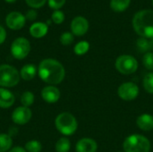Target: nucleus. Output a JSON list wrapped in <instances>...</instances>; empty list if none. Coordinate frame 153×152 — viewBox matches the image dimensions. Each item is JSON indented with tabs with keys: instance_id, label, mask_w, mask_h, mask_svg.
<instances>
[{
	"instance_id": "obj_1",
	"label": "nucleus",
	"mask_w": 153,
	"mask_h": 152,
	"mask_svg": "<svg viewBox=\"0 0 153 152\" xmlns=\"http://www.w3.org/2000/svg\"><path fill=\"white\" fill-rule=\"evenodd\" d=\"M38 73L44 82L56 85L62 82L65 79V70L59 61L53 58H46L39 63Z\"/></svg>"
},
{
	"instance_id": "obj_2",
	"label": "nucleus",
	"mask_w": 153,
	"mask_h": 152,
	"mask_svg": "<svg viewBox=\"0 0 153 152\" xmlns=\"http://www.w3.org/2000/svg\"><path fill=\"white\" fill-rule=\"evenodd\" d=\"M133 26L135 32L142 38H153V11L145 9L135 13L133 19Z\"/></svg>"
},
{
	"instance_id": "obj_3",
	"label": "nucleus",
	"mask_w": 153,
	"mask_h": 152,
	"mask_svg": "<svg viewBox=\"0 0 153 152\" xmlns=\"http://www.w3.org/2000/svg\"><path fill=\"white\" fill-rule=\"evenodd\" d=\"M55 125L59 133L68 136L74 134L76 132L78 124L76 118L72 114L64 112L56 116L55 120Z\"/></svg>"
},
{
	"instance_id": "obj_4",
	"label": "nucleus",
	"mask_w": 153,
	"mask_h": 152,
	"mask_svg": "<svg viewBox=\"0 0 153 152\" xmlns=\"http://www.w3.org/2000/svg\"><path fill=\"white\" fill-rule=\"evenodd\" d=\"M123 148L125 152H149L151 143L143 135L132 134L125 140Z\"/></svg>"
},
{
	"instance_id": "obj_5",
	"label": "nucleus",
	"mask_w": 153,
	"mask_h": 152,
	"mask_svg": "<svg viewBox=\"0 0 153 152\" xmlns=\"http://www.w3.org/2000/svg\"><path fill=\"white\" fill-rule=\"evenodd\" d=\"M21 79L20 72L10 65H0V87L11 88L16 86Z\"/></svg>"
},
{
	"instance_id": "obj_6",
	"label": "nucleus",
	"mask_w": 153,
	"mask_h": 152,
	"mask_svg": "<svg viewBox=\"0 0 153 152\" xmlns=\"http://www.w3.org/2000/svg\"><path fill=\"white\" fill-rule=\"evenodd\" d=\"M116 69L122 74H132L138 68L137 60L129 55H123L117 57L115 64Z\"/></svg>"
},
{
	"instance_id": "obj_7",
	"label": "nucleus",
	"mask_w": 153,
	"mask_h": 152,
	"mask_svg": "<svg viewBox=\"0 0 153 152\" xmlns=\"http://www.w3.org/2000/svg\"><path fill=\"white\" fill-rule=\"evenodd\" d=\"M30 51V41L23 37L15 39L11 45V54L18 60L24 59Z\"/></svg>"
},
{
	"instance_id": "obj_8",
	"label": "nucleus",
	"mask_w": 153,
	"mask_h": 152,
	"mask_svg": "<svg viewBox=\"0 0 153 152\" xmlns=\"http://www.w3.org/2000/svg\"><path fill=\"white\" fill-rule=\"evenodd\" d=\"M117 94L123 100L131 101L137 98L139 94V88L134 82H125L119 86Z\"/></svg>"
},
{
	"instance_id": "obj_9",
	"label": "nucleus",
	"mask_w": 153,
	"mask_h": 152,
	"mask_svg": "<svg viewBox=\"0 0 153 152\" xmlns=\"http://www.w3.org/2000/svg\"><path fill=\"white\" fill-rule=\"evenodd\" d=\"M32 112L29 108L26 107H18L12 113V120L14 124L19 125H26L31 118Z\"/></svg>"
},
{
	"instance_id": "obj_10",
	"label": "nucleus",
	"mask_w": 153,
	"mask_h": 152,
	"mask_svg": "<svg viewBox=\"0 0 153 152\" xmlns=\"http://www.w3.org/2000/svg\"><path fill=\"white\" fill-rule=\"evenodd\" d=\"M26 22L25 16L19 12H11L6 15L5 23L7 27L13 30H18L23 28Z\"/></svg>"
},
{
	"instance_id": "obj_11",
	"label": "nucleus",
	"mask_w": 153,
	"mask_h": 152,
	"mask_svg": "<svg viewBox=\"0 0 153 152\" xmlns=\"http://www.w3.org/2000/svg\"><path fill=\"white\" fill-rule=\"evenodd\" d=\"M89 30V22L82 16H77L71 22L72 33L75 36H83Z\"/></svg>"
},
{
	"instance_id": "obj_12",
	"label": "nucleus",
	"mask_w": 153,
	"mask_h": 152,
	"mask_svg": "<svg viewBox=\"0 0 153 152\" xmlns=\"http://www.w3.org/2000/svg\"><path fill=\"white\" fill-rule=\"evenodd\" d=\"M41 97L47 103L53 104L57 102L58 99H60V90L56 87L49 85L42 89Z\"/></svg>"
},
{
	"instance_id": "obj_13",
	"label": "nucleus",
	"mask_w": 153,
	"mask_h": 152,
	"mask_svg": "<svg viewBox=\"0 0 153 152\" xmlns=\"http://www.w3.org/2000/svg\"><path fill=\"white\" fill-rule=\"evenodd\" d=\"M98 149L97 142L90 138L81 139L75 146L76 152H96Z\"/></svg>"
},
{
	"instance_id": "obj_14",
	"label": "nucleus",
	"mask_w": 153,
	"mask_h": 152,
	"mask_svg": "<svg viewBox=\"0 0 153 152\" xmlns=\"http://www.w3.org/2000/svg\"><path fill=\"white\" fill-rule=\"evenodd\" d=\"M15 101L14 95L5 88H0V108H9Z\"/></svg>"
},
{
	"instance_id": "obj_15",
	"label": "nucleus",
	"mask_w": 153,
	"mask_h": 152,
	"mask_svg": "<svg viewBox=\"0 0 153 152\" xmlns=\"http://www.w3.org/2000/svg\"><path fill=\"white\" fill-rule=\"evenodd\" d=\"M48 30V25L45 22H38L31 24L30 27V33L35 39H40L47 35Z\"/></svg>"
},
{
	"instance_id": "obj_16",
	"label": "nucleus",
	"mask_w": 153,
	"mask_h": 152,
	"mask_svg": "<svg viewBox=\"0 0 153 152\" xmlns=\"http://www.w3.org/2000/svg\"><path fill=\"white\" fill-rule=\"evenodd\" d=\"M136 124L137 126L143 131H152L153 129V116L150 114H143L138 116Z\"/></svg>"
},
{
	"instance_id": "obj_17",
	"label": "nucleus",
	"mask_w": 153,
	"mask_h": 152,
	"mask_svg": "<svg viewBox=\"0 0 153 152\" xmlns=\"http://www.w3.org/2000/svg\"><path fill=\"white\" fill-rule=\"evenodd\" d=\"M37 73V68L32 64H27L23 65L20 71L21 78L24 81H31Z\"/></svg>"
},
{
	"instance_id": "obj_18",
	"label": "nucleus",
	"mask_w": 153,
	"mask_h": 152,
	"mask_svg": "<svg viewBox=\"0 0 153 152\" xmlns=\"http://www.w3.org/2000/svg\"><path fill=\"white\" fill-rule=\"evenodd\" d=\"M130 3L131 0H111L110 8L116 13H122L128 8Z\"/></svg>"
},
{
	"instance_id": "obj_19",
	"label": "nucleus",
	"mask_w": 153,
	"mask_h": 152,
	"mask_svg": "<svg viewBox=\"0 0 153 152\" xmlns=\"http://www.w3.org/2000/svg\"><path fill=\"white\" fill-rule=\"evenodd\" d=\"M12 137L6 133H0V152H8L12 149Z\"/></svg>"
},
{
	"instance_id": "obj_20",
	"label": "nucleus",
	"mask_w": 153,
	"mask_h": 152,
	"mask_svg": "<svg viewBox=\"0 0 153 152\" xmlns=\"http://www.w3.org/2000/svg\"><path fill=\"white\" fill-rule=\"evenodd\" d=\"M55 148L56 152H68L71 149V142L66 137H62L56 142Z\"/></svg>"
},
{
	"instance_id": "obj_21",
	"label": "nucleus",
	"mask_w": 153,
	"mask_h": 152,
	"mask_svg": "<svg viewBox=\"0 0 153 152\" xmlns=\"http://www.w3.org/2000/svg\"><path fill=\"white\" fill-rule=\"evenodd\" d=\"M34 94L31 91H24L21 96V103L23 107L29 108L34 103Z\"/></svg>"
},
{
	"instance_id": "obj_22",
	"label": "nucleus",
	"mask_w": 153,
	"mask_h": 152,
	"mask_svg": "<svg viewBox=\"0 0 153 152\" xmlns=\"http://www.w3.org/2000/svg\"><path fill=\"white\" fill-rule=\"evenodd\" d=\"M136 47H137V49L140 53H147L149 50H151L150 40L148 39L141 37L140 39H137Z\"/></svg>"
},
{
	"instance_id": "obj_23",
	"label": "nucleus",
	"mask_w": 153,
	"mask_h": 152,
	"mask_svg": "<svg viewBox=\"0 0 153 152\" xmlns=\"http://www.w3.org/2000/svg\"><path fill=\"white\" fill-rule=\"evenodd\" d=\"M90 49V44L89 42L87 41H80L78 42L74 48V51L76 55L78 56H82L84 54H86Z\"/></svg>"
},
{
	"instance_id": "obj_24",
	"label": "nucleus",
	"mask_w": 153,
	"mask_h": 152,
	"mask_svg": "<svg viewBox=\"0 0 153 152\" xmlns=\"http://www.w3.org/2000/svg\"><path fill=\"white\" fill-rule=\"evenodd\" d=\"M24 149L27 152H40L42 149V145L39 141L32 140L26 142Z\"/></svg>"
},
{
	"instance_id": "obj_25",
	"label": "nucleus",
	"mask_w": 153,
	"mask_h": 152,
	"mask_svg": "<svg viewBox=\"0 0 153 152\" xmlns=\"http://www.w3.org/2000/svg\"><path fill=\"white\" fill-rule=\"evenodd\" d=\"M143 87L148 93L153 94V73H149L145 75L143 79Z\"/></svg>"
},
{
	"instance_id": "obj_26",
	"label": "nucleus",
	"mask_w": 153,
	"mask_h": 152,
	"mask_svg": "<svg viewBox=\"0 0 153 152\" xmlns=\"http://www.w3.org/2000/svg\"><path fill=\"white\" fill-rule=\"evenodd\" d=\"M143 65L148 70H153V52H147L143 58Z\"/></svg>"
},
{
	"instance_id": "obj_27",
	"label": "nucleus",
	"mask_w": 153,
	"mask_h": 152,
	"mask_svg": "<svg viewBox=\"0 0 153 152\" xmlns=\"http://www.w3.org/2000/svg\"><path fill=\"white\" fill-rule=\"evenodd\" d=\"M73 41H74V34L71 32L66 31L60 36V42L64 46H69L70 44L73 43Z\"/></svg>"
},
{
	"instance_id": "obj_28",
	"label": "nucleus",
	"mask_w": 153,
	"mask_h": 152,
	"mask_svg": "<svg viewBox=\"0 0 153 152\" xmlns=\"http://www.w3.org/2000/svg\"><path fill=\"white\" fill-rule=\"evenodd\" d=\"M51 20L56 24H61L65 21V14L62 11L56 10L51 15Z\"/></svg>"
},
{
	"instance_id": "obj_29",
	"label": "nucleus",
	"mask_w": 153,
	"mask_h": 152,
	"mask_svg": "<svg viewBox=\"0 0 153 152\" xmlns=\"http://www.w3.org/2000/svg\"><path fill=\"white\" fill-rule=\"evenodd\" d=\"M65 1L66 0H48V3L49 7L56 11L60 9L65 4Z\"/></svg>"
},
{
	"instance_id": "obj_30",
	"label": "nucleus",
	"mask_w": 153,
	"mask_h": 152,
	"mask_svg": "<svg viewBox=\"0 0 153 152\" xmlns=\"http://www.w3.org/2000/svg\"><path fill=\"white\" fill-rule=\"evenodd\" d=\"M25 2L32 8H40L46 4L47 0H25Z\"/></svg>"
},
{
	"instance_id": "obj_31",
	"label": "nucleus",
	"mask_w": 153,
	"mask_h": 152,
	"mask_svg": "<svg viewBox=\"0 0 153 152\" xmlns=\"http://www.w3.org/2000/svg\"><path fill=\"white\" fill-rule=\"evenodd\" d=\"M38 16V13L35 10L31 9V10H29L25 15V18L26 20H29V21H34Z\"/></svg>"
},
{
	"instance_id": "obj_32",
	"label": "nucleus",
	"mask_w": 153,
	"mask_h": 152,
	"mask_svg": "<svg viewBox=\"0 0 153 152\" xmlns=\"http://www.w3.org/2000/svg\"><path fill=\"white\" fill-rule=\"evenodd\" d=\"M5 39H6V31L4 28L0 25V45L4 42Z\"/></svg>"
},
{
	"instance_id": "obj_33",
	"label": "nucleus",
	"mask_w": 153,
	"mask_h": 152,
	"mask_svg": "<svg viewBox=\"0 0 153 152\" xmlns=\"http://www.w3.org/2000/svg\"><path fill=\"white\" fill-rule=\"evenodd\" d=\"M8 152H27L25 151V149L22 148V147H13Z\"/></svg>"
},
{
	"instance_id": "obj_34",
	"label": "nucleus",
	"mask_w": 153,
	"mask_h": 152,
	"mask_svg": "<svg viewBox=\"0 0 153 152\" xmlns=\"http://www.w3.org/2000/svg\"><path fill=\"white\" fill-rule=\"evenodd\" d=\"M150 47H151V50L153 51V38L151 39V40H150Z\"/></svg>"
},
{
	"instance_id": "obj_35",
	"label": "nucleus",
	"mask_w": 153,
	"mask_h": 152,
	"mask_svg": "<svg viewBox=\"0 0 153 152\" xmlns=\"http://www.w3.org/2000/svg\"><path fill=\"white\" fill-rule=\"evenodd\" d=\"M5 2H7V3H13V2H15L16 0H4Z\"/></svg>"
},
{
	"instance_id": "obj_36",
	"label": "nucleus",
	"mask_w": 153,
	"mask_h": 152,
	"mask_svg": "<svg viewBox=\"0 0 153 152\" xmlns=\"http://www.w3.org/2000/svg\"><path fill=\"white\" fill-rule=\"evenodd\" d=\"M152 4H153V0H152Z\"/></svg>"
}]
</instances>
